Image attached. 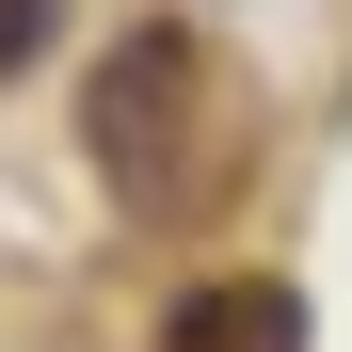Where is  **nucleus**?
<instances>
[{
  "instance_id": "1",
  "label": "nucleus",
  "mask_w": 352,
  "mask_h": 352,
  "mask_svg": "<svg viewBox=\"0 0 352 352\" xmlns=\"http://www.w3.org/2000/svg\"><path fill=\"white\" fill-rule=\"evenodd\" d=\"M96 160H112V192H144V208L192 192V160H208V48L176 32V16L112 48V80H96Z\"/></svg>"
},
{
  "instance_id": "2",
  "label": "nucleus",
  "mask_w": 352,
  "mask_h": 352,
  "mask_svg": "<svg viewBox=\"0 0 352 352\" xmlns=\"http://www.w3.org/2000/svg\"><path fill=\"white\" fill-rule=\"evenodd\" d=\"M160 352H305V305L288 288H192L160 320Z\"/></svg>"
},
{
  "instance_id": "3",
  "label": "nucleus",
  "mask_w": 352,
  "mask_h": 352,
  "mask_svg": "<svg viewBox=\"0 0 352 352\" xmlns=\"http://www.w3.org/2000/svg\"><path fill=\"white\" fill-rule=\"evenodd\" d=\"M65 16V0H0V65H32V32Z\"/></svg>"
}]
</instances>
